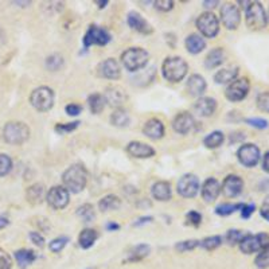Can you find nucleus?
Returning <instances> with one entry per match:
<instances>
[{
    "label": "nucleus",
    "mask_w": 269,
    "mask_h": 269,
    "mask_svg": "<svg viewBox=\"0 0 269 269\" xmlns=\"http://www.w3.org/2000/svg\"><path fill=\"white\" fill-rule=\"evenodd\" d=\"M62 182L68 191L78 194L85 188L88 183V171L83 165L70 166L62 175Z\"/></svg>",
    "instance_id": "1"
},
{
    "label": "nucleus",
    "mask_w": 269,
    "mask_h": 269,
    "mask_svg": "<svg viewBox=\"0 0 269 269\" xmlns=\"http://www.w3.org/2000/svg\"><path fill=\"white\" fill-rule=\"evenodd\" d=\"M188 72V65L180 57H169L162 65L163 77L170 83H179L186 77Z\"/></svg>",
    "instance_id": "2"
},
{
    "label": "nucleus",
    "mask_w": 269,
    "mask_h": 269,
    "mask_svg": "<svg viewBox=\"0 0 269 269\" xmlns=\"http://www.w3.org/2000/svg\"><path fill=\"white\" fill-rule=\"evenodd\" d=\"M150 54L142 47H129L121 54V62L128 72L135 73L148 64Z\"/></svg>",
    "instance_id": "3"
},
{
    "label": "nucleus",
    "mask_w": 269,
    "mask_h": 269,
    "mask_svg": "<svg viewBox=\"0 0 269 269\" xmlns=\"http://www.w3.org/2000/svg\"><path fill=\"white\" fill-rule=\"evenodd\" d=\"M30 137V128L22 121H9L3 128V139L8 144L19 146Z\"/></svg>",
    "instance_id": "4"
},
{
    "label": "nucleus",
    "mask_w": 269,
    "mask_h": 269,
    "mask_svg": "<svg viewBox=\"0 0 269 269\" xmlns=\"http://www.w3.org/2000/svg\"><path fill=\"white\" fill-rule=\"evenodd\" d=\"M247 26L251 30H263L268 24V16L260 1H251L245 11Z\"/></svg>",
    "instance_id": "5"
},
{
    "label": "nucleus",
    "mask_w": 269,
    "mask_h": 269,
    "mask_svg": "<svg viewBox=\"0 0 269 269\" xmlns=\"http://www.w3.org/2000/svg\"><path fill=\"white\" fill-rule=\"evenodd\" d=\"M238 247H240V251L245 255L259 253L260 251L269 247V234H267V233L247 234L240 241Z\"/></svg>",
    "instance_id": "6"
},
{
    "label": "nucleus",
    "mask_w": 269,
    "mask_h": 269,
    "mask_svg": "<svg viewBox=\"0 0 269 269\" xmlns=\"http://www.w3.org/2000/svg\"><path fill=\"white\" fill-rule=\"evenodd\" d=\"M30 102L39 112H47L54 105V91L47 87H39L34 89L30 96Z\"/></svg>",
    "instance_id": "7"
},
{
    "label": "nucleus",
    "mask_w": 269,
    "mask_h": 269,
    "mask_svg": "<svg viewBox=\"0 0 269 269\" xmlns=\"http://www.w3.org/2000/svg\"><path fill=\"white\" fill-rule=\"evenodd\" d=\"M196 27L206 38H215L219 32V20L211 11L202 12L196 19Z\"/></svg>",
    "instance_id": "8"
},
{
    "label": "nucleus",
    "mask_w": 269,
    "mask_h": 269,
    "mask_svg": "<svg viewBox=\"0 0 269 269\" xmlns=\"http://www.w3.org/2000/svg\"><path fill=\"white\" fill-rule=\"evenodd\" d=\"M249 90H251L249 80L248 78H238V80H234L233 83L229 84V87L225 90V96L232 102H238L248 96Z\"/></svg>",
    "instance_id": "9"
},
{
    "label": "nucleus",
    "mask_w": 269,
    "mask_h": 269,
    "mask_svg": "<svg viewBox=\"0 0 269 269\" xmlns=\"http://www.w3.org/2000/svg\"><path fill=\"white\" fill-rule=\"evenodd\" d=\"M110 41V34L105 28L96 26V24H91L88 28V31L85 32V35L83 38L84 46L89 47V46H105L106 43H109Z\"/></svg>",
    "instance_id": "10"
},
{
    "label": "nucleus",
    "mask_w": 269,
    "mask_h": 269,
    "mask_svg": "<svg viewBox=\"0 0 269 269\" xmlns=\"http://www.w3.org/2000/svg\"><path fill=\"white\" fill-rule=\"evenodd\" d=\"M237 158L240 160V163L245 167H255L261 159L260 148L252 144V143H247V144H242L237 151Z\"/></svg>",
    "instance_id": "11"
},
{
    "label": "nucleus",
    "mask_w": 269,
    "mask_h": 269,
    "mask_svg": "<svg viewBox=\"0 0 269 269\" xmlns=\"http://www.w3.org/2000/svg\"><path fill=\"white\" fill-rule=\"evenodd\" d=\"M70 192L65 186H54L46 194V201L55 210H62L69 205Z\"/></svg>",
    "instance_id": "12"
},
{
    "label": "nucleus",
    "mask_w": 269,
    "mask_h": 269,
    "mask_svg": "<svg viewBox=\"0 0 269 269\" xmlns=\"http://www.w3.org/2000/svg\"><path fill=\"white\" fill-rule=\"evenodd\" d=\"M221 20L228 30H236L241 23V12L237 5L233 3H225L221 7Z\"/></svg>",
    "instance_id": "13"
},
{
    "label": "nucleus",
    "mask_w": 269,
    "mask_h": 269,
    "mask_svg": "<svg viewBox=\"0 0 269 269\" xmlns=\"http://www.w3.org/2000/svg\"><path fill=\"white\" fill-rule=\"evenodd\" d=\"M177 190L183 198H194L199 191V180L194 174H186L179 179Z\"/></svg>",
    "instance_id": "14"
},
{
    "label": "nucleus",
    "mask_w": 269,
    "mask_h": 269,
    "mask_svg": "<svg viewBox=\"0 0 269 269\" xmlns=\"http://www.w3.org/2000/svg\"><path fill=\"white\" fill-rule=\"evenodd\" d=\"M242 188L244 180L238 175H228L221 186V191L226 198H236L241 194Z\"/></svg>",
    "instance_id": "15"
},
{
    "label": "nucleus",
    "mask_w": 269,
    "mask_h": 269,
    "mask_svg": "<svg viewBox=\"0 0 269 269\" xmlns=\"http://www.w3.org/2000/svg\"><path fill=\"white\" fill-rule=\"evenodd\" d=\"M98 76L106 80H119L121 76V69H120L119 62L113 58H108V60L102 61L98 68H97Z\"/></svg>",
    "instance_id": "16"
},
{
    "label": "nucleus",
    "mask_w": 269,
    "mask_h": 269,
    "mask_svg": "<svg viewBox=\"0 0 269 269\" xmlns=\"http://www.w3.org/2000/svg\"><path fill=\"white\" fill-rule=\"evenodd\" d=\"M104 98L105 102H108L110 106L117 109V108H121V105L127 101V93L121 87L112 85V87H108L105 89Z\"/></svg>",
    "instance_id": "17"
},
{
    "label": "nucleus",
    "mask_w": 269,
    "mask_h": 269,
    "mask_svg": "<svg viewBox=\"0 0 269 269\" xmlns=\"http://www.w3.org/2000/svg\"><path fill=\"white\" fill-rule=\"evenodd\" d=\"M195 125V120L190 112H182L179 113L173 121V128L175 132L180 133V135H186L191 131Z\"/></svg>",
    "instance_id": "18"
},
{
    "label": "nucleus",
    "mask_w": 269,
    "mask_h": 269,
    "mask_svg": "<svg viewBox=\"0 0 269 269\" xmlns=\"http://www.w3.org/2000/svg\"><path fill=\"white\" fill-rule=\"evenodd\" d=\"M127 152L137 159H148L155 155V150L143 142H131L127 146Z\"/></svg>",
    "instance_id": "19"
},
{
    "label": "nucleus",
    "mask_w": 269,
    "mask_h": 269,
    "mask_svg": "<svg viewBox=\"0 0 269 269\" xmlns=\"http://www.w3.org/2000/svg\"><path fill=\"white\" fill-rule=\"evenodd\" d=\"M192 109L201 117H209L217 109V101L214 98H211V97H201V98H198L195 101Z\"/></svg>",
    "instance_id": "20"
},
{
    "label": "nucleus",
    "mask_w": 269,
    "mask_h": 269,
    "mask_svg": "<svg viewBox=\"0 0 269 269\" xmlns=\"http://www.w3.org/2000/svg\"><path fill=\"white\" fill-rule=\"evenodd\" d=\"M127 22L129 27L135 30V31L140 32V34H151L152 32V27H151L150 23L147 22L139 12H135V11L129 12Z\"/></svg>",
    "instance_id": "21"
},
{
    "label": "nucleus",
    "mask_w": 269,
    "mask_h": 269,
    "mask_svg": "<svg viewBox=\"0 0 269 269\" xmlns=\"http://www.w3.org/2000/svg\"><path fill=\"white\" fill-rule=\"evenodd\" d=\"M221 194V184L215 178L206 179L202 184V198L206 202H214Z\"/></svg>",
    "instance_id": "22"
},
{
    "label": "nucleus",
    "mask_w": 269,
    "mask_h": 269,
    "mask_svg": "<svg viewBox=\"0 0 269 269\" xmlns=\"http://www.w3.org/2000/svg\"><path fill=\"white\" fill-rule=\"evenodd\" d=\"M143 133L152 140H159L165 136V124L158 119H151L144 124Z\"/></svg>",
    "instance_id": "23"
},
{
    "label": "nucleus",
    "mask_w": 269,
    "mask_h": 269,
    "mask_svg": "<svg viewBox=\"0 0 269 269\" xmlns=\"http://www.w3.org/2000/svg\"><path fill=\"white\" fill-rule=\"evenodd\" d=\"M187 91L194 97H201L206 91L207 84H206L205 78L199 76V74H192L187 80Z\"/></svg>",
    "instance_id": "24"
},
{
    "label": "nucleus",
    "mask_w": 269,
    "mask_h": 269,
    "mask_svg": "<svg viewBox=\"0 0 269 269\" xmlns=\"http://www.w3.org/2000/svg\"><path fill=\"white\" fill-rule=\"evenodd\" d=\"M184 43H186V49L190 54H199L206 47V41L199 34H190L186 38Z\"/></svg>",
    "instance_id": "25"
},
{
    "label": "nucleus",
    "mask_w": 269,
    "mask_h": 269,
    "mask_svg": "<svg viewBox=\"0 0 269 269\" xmlns=\"http://www.w3.org/2000/svg\"><path fill=\"white\" fill-rule=\"evenodd\" d=\"M151 191H152V196L160 202H166L171 199V187H170L169 182H165V180L156 182L152 186Z\"/></svg>",
    "instance_id": "26"
},
{
    "label": "nucleus",
    "mask_w": 269,
    "mask_h": 269,
    "mask_svg": "<svg viewBox=\"0 0 269 269\" xmlns=\"http://www.w3.org/2000/svg\"><path fill=\"white\" fill-rule=\"evenodd\" d=\"M225 50L222 47H215L210 51L205 60V66L207 69H215L224 64Z\"/></svg>",
    "instance_id": "27"
},
{
    "label": "nucleus",
    "mask_w": 269,
    "mask_h": 269,
    "mask_svg": "<svg viewBox=\"0 0 269 269\" xmlns=\"http://www.w3.org/2000/svg\"><path fill=\"white\" fill-rule=\"evenodd\" d=\"M43 196H45V187L43 184L35 183L27 188L26 191V198L31 205H39L43 201Z\"/></svg>",
    "instance_id": "28"
},
{
    "label": "nucleus",
    "mask_w": 269,
    "mask_h": 269,
    "mask_svg": "<svg viewBox=\"0 0 269 269\" xmlns=\"http://www.w3.org/2000/svg\"><path fill=\"white\" fill-rule=\"evenodd\" d=\"M15 260L18 263V265L22 269L27 268L28 265H31L34 261L37 260V255L35 252L30 251V249H19L15 252Z\"/></svg>",
    "instance_id": "29"
},
{
    "label": "nucleus",
    "mask_w": 269,
    "mask_h": 269,
    "mask_svg": "<svg viewBox=\"0 0 269 269\" xmlns=\"http://www.w3.org/2000/svg\"><path fill=\"white\" fill-rule=\"evenodd\" d=\"M238 68H226L218 70L214 76V81L217 84H230L234 80H237Z\"/></svg>",
    "instance_id": "30"
},
{
    "label": "nucleus",
    "mask_w": 269,
    "mask_h": 269,
    "mask_svg": "<svg viewBox=\"0 0 269 269\" xmlns=\"http://www.w3.org/2000/svg\"><path fill=\"white\" fill-rule=\"evenodd\" d=\"M97 238H98V233L94 229H84L78 236L80 247L83 249H89V248L93 247V244L96 242Z\"/></svg>",
    "instance_id": "31"
},
{
    "label": "nucleus",
    "mask_w": 269,
    "mask_h": 269,
    "mask_svg": "<svg viewBox=\"0 0 269 269\" xmlns=\"http://www.w3.org/2000/svg\"><path fill=\"white\" fill-rule=\"evenodd\" d=\"M120 206H121V199L117 195H114V194L105 195L98 202V209L101 211H104V213L105 211H110V210H117Z\"/></svg>",
    "instance_id": "32"
},
{
    "label": "nucleus",
    "mask_w": 269,
    "mask_h": 269,
    "mask_svg": "<svg viewBox=\"0 0 269 269\" xmlns=\"http://www.w3.org/2000/svg\"><path fill=\"white\" fill-rule=\"evenodd\" d=\"M129 114L125 109L123 108H117V109L113 110V113L110 114V123L113 124L114 127L124 128L129 125Z\"/></svg>",
    "instance_id": "33"
},
{
    "label": "nucleus",
    "mask_w": 269,
    "mask_h": 269,
    "mask_svg": "<svg viewBox=\"0 0 269 269\" xmlns=\"http://www.w3.org/2000/svg\"><path fill=\"white\" fill-rule=\"evenodd\" d=\"M150 251H151L150 245H147V244L136 245V247L132 248L131 252L128 253L127 263H135V261L143 260L144 257H147V256L150 255Z\"/></svg>",
    "instance_id": "34"
},
{
    "label": "nucleus",
    "mask_w": 269,
    "mask_h": 269,
    "mask_svg": "<svg viewBox=\"0 0 269 269\" xmlns=\"http://www.w3.org/2000/svg\"><path fill=\"white\" fill-rule=\"evenodd\" d=\"M88 105L90 108V112L94 114L101 113L105 108V98L100 93H93L88 98Z\"/></svg>",
    "instance_id": "35"
},
{
    "label": "nucleus",
    "mask_w": 269,
    "mask_h": 269,
    "mask_svg": "<svg viewBox=\"0 0 269 269\" xmlns=\"http://www.w3.org/2000/svg\"><path fill=\"white\" fill-rule=\"evenodd\" d=\"M224 140V133L221 132V131H214V132L209 133V135L203 139V144H205L207 148H210V150H215V148L222 146Z\"/></svg>",
    "instance_id": "36"
},
{
    "label": "nucleus",
    "mask_w": 269,
    "mask_h": 269,
    "mask_svg": "<svg viewBox=\"0 0 269 269\" xmlns=\"http://www.w3.org/2000/svg\"><path fill=\"white\" fill-rule=\"evenodd\" d=\"M77 214L80 218L83 219L84 222H91L93 219L96 218V214H94V209L90 203H85V205L80 206L77 210Z\"/></svg>",
    "instance_id": "37"
},
{
    "label": "nucleus",
    "mask_w": 269,
    "mask_h": 269,
    "mask_svg": "<svg viewBox=\"0 0 269 269\" xmlns=\"http://www.w3.org/2000/svg\"><path fill=\"white\" fill-rule=\"evenodd\" d=\"M244 203H221L215 207V213L222 217L233 214L236 210H241Z\"/></svg>",
    "instance_id": "38"
},
{
    "label": "nucleus",
    "mask_w": 269,
    "mask_h": 269,
    "mask_svg": "<svg viewBox=\"0 0 269 269\" xmlns=\"http://www.w3.org/2000/svg\"><path fill=\"white\" fill-rule=\"evenodd\" d=\"M64 66V57L60 54H51L46 60V68L51 72H57Z\"/></svg>",
    "instance_id": "39"
},
{
    "label": "nucleus",
    "mask_w": 269,
    "mask_h": 269,
    "mask_svg": "<svg viewBox=\"0 0 269 269\" xmlns=\"http://www.w3.org/2000/svg\"><path fill=\"white\" fill-rule=\"evenodd\" d=\"M221 244H222V237L221 236H211V237H206L205 240L199 241V245L206 251H214Z\"/></svg>",
    "instance_id": "40"
},
{
    "label": "nucleus",
    "mask_w": 269,
    "mask_h": 269,
    "mask_svg": "<svg viewBox=\"0 0 269 269\" xmlns=\"http://www.w3.org/2000/svg\"><path fill=\"white\" fill-rule=\"evenodd\" d=\"M255 264L259 269L269 268V247L259 252V255H257L255 260Z\"/></svg>",
    "instance_id": "41"
},
{
    "label": "nucleus",
    "mask_w": 269,
    "mask_h": 269,
    "mask_svg": "<svg viewBox=\"0 0 269 269\" xmlns=\"http://www.w3.org/2000/svg\"><path fill=\"white\" fill-rule=\"evenodd\" d=\"M12 170V160L8 155L0 154V178L5 177Z\"/></svg>",
    "instance_id": "42"
},
{
    "label": "nucleus",
    "mask_w": 269,
    "mask_h": 269,
    "mask_svg": "<svg viewBox=\"0 0 269 269\" xmlns=\"http://www.w3.org/2000/svg\"><path fill=\"white\" fill-rule=\"evenodd\" d=\"M68 242H69V238L65 237V236H62V237H57V238H54L50 244H49V248H50L51 252H54V253H60V252L62 251L66 245H68Z\"/></svg>",
    "instance_id": "43"
},
{
    "label": "nucleus",
    "mask_w": 269,
    "mask_h": 269,
    "mask_svg": "<svg viewBox=\"0 0 269 269\" xmlns=\"http://www.w3.org/2000/svg\"><path fill=\"white\" fill-rule=\"evenodd\" d=\"M198 245H199V241H198V240H186V241L178 242V244L175 245V249L180 252V253H184V252L195 249Z\"/></svg>",
    "instance_id": "44"
},
{
    "label": "nucleus",
    "mask_w": 269,
    "mask_h": 269,
    "mask_svg": "<svg viewBox=\"0 0 269 269\" xmlns=\"http://www.w3.org/2000/svg\"><path fill=\"white\" fill-rule=\"evenodd\" d=\"M244 233L241 230H237V229H232L226 233V242L229 245H236V244H240L242 238H244Z\"/></svg>",
    "instance_id": "45"
},
{
    "label": "nucleus",
    "mask_w": 269,
    "mask_h": 269,
    "mask_svg": "<svg viewBox=\"0 0 269 269\" xmlns=\"http://www.w3.org/2000/svg\"><path fill=\"white\" fill-rule=\"evenodd\" d=\"M80 121H73V123H66V124H57L55 125V132L60 133V135H66V133L73 132L76 128H78Z\"/></svg>",
    "instance_id": "46"
},
{
    "label": "nucleus",
    "mask_w": 269,
    "mask_h": 269,
    "mask_svg": "<svg viewBox=\"0 0 269 269\" xmlns=\"http://www.w3.org/2000/svg\"><path fill=\"white\" fill-rule=\"evenodd\" d=\"M257 106L263 112L269 113V91H263L257 97Z\"/></svg>",
    "instance_id": "47"
},
{
    "label": "nucleus",
    "mask_w": 269,
    "mask_h": 269,
    "mask_svg": "<svg viewBox=\"0 0 269 269\" xmlns=\"http://www.w3.org/2000/svg\"><path fill=\"white\" fill-rule=\"evenodd\" d=\"M0 269H12V260L3 249H0Z\"/></svg>",
    "instance_id": "48"
},
{
    "label": "nucleus",
    "mask_w": 269,
    "mask_h": 269,
    "mask_svg": "<svg viewBox=\"0 0 269 269\" xmlns=\"http://www.w3.org/2000/svg\"><path fill=\"white\" fill-rule=\"evenodd\" d=\"M247 124H249L251 127L259 128V129H267L269 127V123L265 119H259V117H255V119H247Z\"/></svg>",
    "instance_id": "49"
},
{
    "label": "nucleus",
    "mask_w": 269,
    "mask_h": 269,
    "mask_svg": "<svg viewBox=\"0 0 269 269\" xmlns=\"http://www.w3.org/2000/svg\"><path fill=\"white\" fill-rule=\"evenodd\" d=\"M155 7L159 11L167 12V11H171L174 8V1L173 0H158V1H155Z\"/></svg>",
    "instance_id": "50"
},
{
    "label": "nucleus",
    "mask_w": 269,
    "mask_h": 269,
    "mask_svg": "<svg viewBox=\"0 0 269 269\" xmlns=\"http://www.w3.org/2000/svg\"><path fill=\"white\" fill-rule=\"evenodd\" d=\"M30 240L34 245H37L39 248L45 247V238L39 232H31L30 233Z\"/></svg>",
    "instance_id": "51"
},
{
    "label": "nucleus",
    "mask_w": 269,
    "mask_h": 269,
    "mask_svg": "<svg viewBox=\"0 0 269 269\" xmlns=\"http://www.w3.org/2000/svg\"><path fill=\"white\" fill-rule=\"evenodd\" d=\"M187 219H188V222L192 225H195V226H198V225L202 222V215L198 213V211H190V213H187Z\"/></svg>",
    "instance_id": "52"
},
{
    "label": "nucleus",
    "mask_w": 269,
    "mask_h": 269,
    "mask_svg": "<svg viewBox=\"0 0 269 269\" xmlns=\"http://www.w3.org/2000/svg\"><path fill=\"white\" fill-rule=\"evenodd\" d=\"M65 110H66V113H68L69 116H78V114L83 112V106L78 104H69L66 105Z\"/></svg>",
    "instance_id": "53"
},
{
    "label": "nucleus",
    "mask_w": 269,
    "mask_h": 269,
    "mask_svg": "<svg viewBox=\"0 0 269 269\" xmlns=\"http://www.w3.org/2000/svg\"><path fill=\"white\" fill-rule=\"evenodd\" d=\"M255 210H256V206L253 205V203H251V205H245V203H244V206H242V209H241V217L242 218L248 219L252 214H253V211H255Z\"/></svg>",
    "instance_id": "54"
},
{
    "label": "nucleus",
    "mask_w": 269,
    "mask_h": 269,
    "mask_svg": "<svg viewBox=\"0 0 269 269\" xmlns=\"http://www.w3.org/2000/svg\"><path fill=\"white\" fill-rule=\"evenodd\" d=\"M263 169H264L265 173L269 174V151L265 152L264 158H263Z\"/></svg>",
    "instance_id": "55"
},
{
    "label": "nucleus",
    "mask_w": 269,
    "mask_h": 269,
    "mask_svg": "<svg viewBox=\"0 0 269 269\" xmlns=\"http://www.w3.org/2000/svg\"><path fill=\"white\" fill-rule=\"evenodd\" d=\"M152 217H143V218H140L137 222H135V226H139V225H143L146 224V222H151L152 221Z\"/></svg>",
    "instance_id": "56"
},
{
    "label": "nucleus",
    "mask_w": 269,
    "mask_h": 269,
    "mask_svg": "<svg viewBox=\"0 0 269 269\" xmlns=\"http://www.w3.org/2000/svg\"><path fill=\"white\" fill-rule=\"evenodd\" d=\"M9 224L8 218H5L3 215H0V229H4Z\"/></svg>",
    "instance_id": "57"
},
{
    "label": "nucleus",
    "mask_w": 269,
    "mask_h": 269,
    "mask_svg": "<svg viewBox=\"0 0 269 269\" xmlns=\"http://www.w3.org/2000/svg\"><path fill=\"white\" fill-rule=\"evenodd\" d=\"M217 4H218V1H203V5L206 8H214Z\"/></svg>",
    "instance_id": "58"
},
{
    "label": "nucleus",
    "mask_w": 269,
    "mask_h": 269,
    "mask_svg": "<svg viewBox=\"0 0 269 269\" xmlns=\"http://www.w3.org/2000/svg\"><path fill=\"white\" fill-rule=\"evenodd\" d=\"M119 228H120L119 225L114 224V222H109V224L106 225V229H108V230H117Z\"/></svg>",
    "instance_id": "59"
},
{
    "label": "nucleus",
    "mask_w": 269,
    "mask_h": 269,
    "mask_svg": "<svg viewBox=\"0 0 269 269\" xmlns=\"http://www.w3.org/2000/svg\"><path fill=\"white\" fill-rule=\"evenodd\" d=\"M4 42V31H3V28L0 27V45Z\"/></svg>",
    "instance_id": "60"
},
{
    "label": "nucleus",
    "mask_w": 269,
    "mask_h": 269,
    "mask_svg": "<svg viewBox=\"0 0 269 269\" xmlns=\"http://www.w3.org/2000/svg\"><path fill=\"white\" fill-rule=\"evenodd\" d=\"M97 4H100L98 5V7H100V8H102V7H105V5L108 4V1H106V0H105V1H96Z\"/></svg>",
    "instance_id": "61"
}]
</instances>
